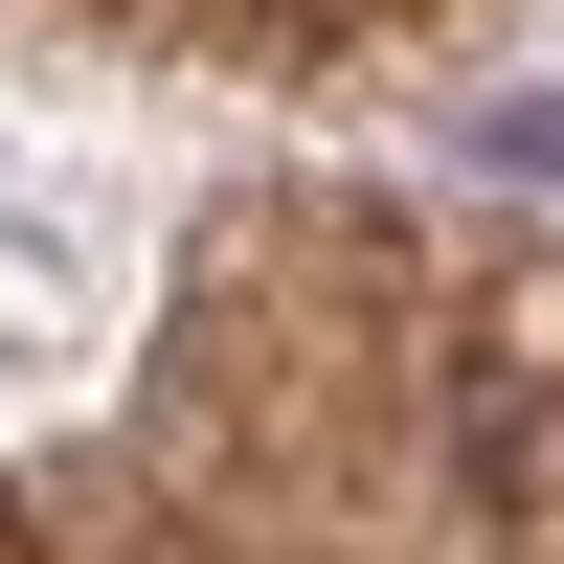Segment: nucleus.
I'll list each match as a JSON object with an SVG mask.
<instances>
[{
	"instance_id": "f257e3e1",
	"label": "nucleus",
	"mask_w": 564,
	"mask_h": 564,
	"mask_svg": "<svg viewBox=\"0 0 564 564\" xmlns=\"http://www.w3.org/2000/svg\"><path fill=\"white\" fill-rule=\"evenodd\" d=\"M430 452L497 497V520H564V294H520L475 361H452V406H430Z\"/></svg>"
}]
</instances>
